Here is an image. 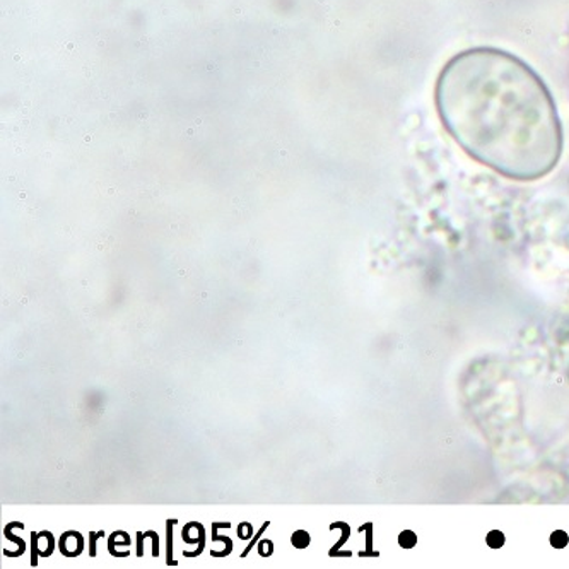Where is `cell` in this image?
Segmentation results:
<instances>
[{"mask_svg": "<svg viewBox=\"0 0 569 569\" xmlns=\"http://www.w3.org/2000/svg\"><path fill=\"white\" fill-rule=\"evenodd\" d=\"M437 108L453 141L496 173L532 181L559 163L562 126L551 91L511 53H457L438 78Z\"/></svg>", "mask_w": 569, "mask_h": 569, "instance_id": "obj_1", "label": "cell"}, {"mask_svg": "<svg viewBox=\"0 0 569 569\" xmlns=\"http://www.w3.org/2000/svg\"><path fill=\"white\" fill-rule=\"evenodd\" d=\"M308 543H310V536H308L307 532H303V530H300V532H296L295 536H292V546L298 549H305L308 548Z\"/></svg>", "mask_w": 569, "mask_h": 569, "instance_id": "obj_2", "label": "cell"}]
</instances>
